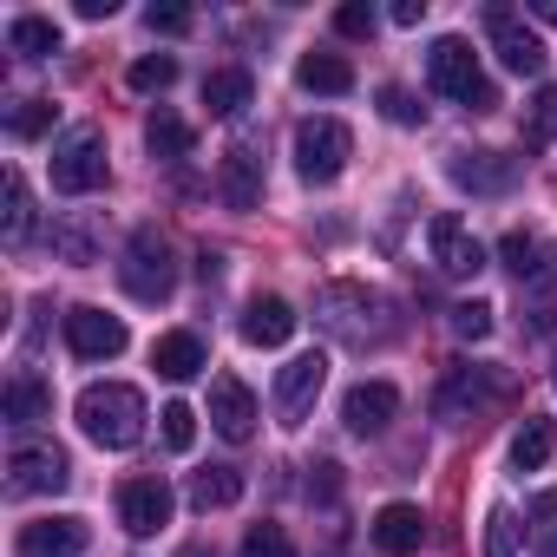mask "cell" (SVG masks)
Wrapping results in <instances>:
<instances>
[{"label":"cell","instance_id":"9","mask_svg":"<svg viewBox=\"0 0 557 557\" xmlns=\"http://www.w3.org/2000/svg\"><path fill=\"white\" fill-rule=\"evenodd\" d=\"M426 249H433V269L453 275V283H472V275L485 269V243H479L459 216H433V223H426Z\"/></svg>","mask_w":557,"mask_h":557},{"label":"cell","instance_id":"26","mask_svg":"<svg viewBox=\"0 0 557 557\" xmlns=\"http://www.w3.org/2000/svg\"><path fill=\"white\" fill-rule=\"evenodd\" d=\"M243 498V472L236 466H203V472H190V505L197 511H223V505H236Z\"/></svg>","mask_w":557,"mask_h":557},{"label":"cell","instance_id":"15","mask_svg":"<svg viewBox=\"0 0 557 557\" xmlns=\"http://www.w3.org/2000/svg\"><path fill=\"white\" fill-rule=\"evenodd\" d=\"M210 426H216L230 446L256 440V394H249L236 374H216V381H210Z\"/></svg>","mask_w":557,"mask_h":557},{"label":"cell","instance_id":"45","mask_svg":"<svg viewBox=\"0 0 557 557\" xmlns=\"http://www.w3.org/2000/svg\"><path fill=\"white\" fill-rule=\"evenodd\" d=\"M197 275H203V283H216V275H223V256H216V249H203V256H197Z\"/></svg>","mask_w":557,"mask_h":557},{"label":"cell","instance_id":"27","mask_svg":"<svg viewBox=\"0 0 557 557\" xmlns=\"http://www.w3.org/2000/svg\"><path fill=\"white\" fill-rule=\"evenodd\" d=\"M8 53H21V60H53V53H60V27H53L47 14H21V21L8 27Z\"/></svg>","mask_w":557,"mask_h":557},{"label":"cell","instance_id":"39","mask_svg":"<svg viewBox=\"0 0 557 557\" xmlns=\"http://www.w3.org/2000/svg\"><path fill=\"white\" fill-rule=\"evenodd\" d=\"M453 335L459 342H485L492 335V302H459L453 309Z\"/></svg>","mask_w":557,"mask_h":557},{"label":"cell","instance_id":"24","mask_svg":"<svg viewBox=\"0 0 557 557\" xmlns=\"http://www.w3.org/2000/svg\"><path fill=\"white\" fill-rule=\"evenodd\" d=\"M8 420H14V426L53 420V387H47L40 374H14V381H8Z\"/></svg>","mask_w":557,"mask_h":557},{"label":"cell","instance_id":"31","mask_svg":"<svg viewBox=\"0 0 557 557\" xmlns=\"http://www.w3.org/2000/svg\"><path fill=\"white\" fill-rule=\"evenodd\" d=\"M524 524H531V550H537V557H557V485H544V492L531 498Z\"/></svg>","mask_w":557,"mask_h":557},{"label":"cell","instance_id":"16","mask_svg":"<svg viewBox=\"0 0 557 557\" xmlns=\"http://www.w3.org/2000/svg\"><path fill=\"white\" fill-rule=\"evenodd\" d=\"M86 544H92L86 518H34V524H21V537H14L21 557H86Z\"/></svg>","mask_w":557,"mask_h":557},{"label":"cell","instance_id":"11","mask_svg":"<svg viewBox=\"0 0 557 557\" xmlns=\"http://www.w3.org/2000/svg\"><path fill=\"white\" fill-rule=\"evenodd\" d=\"M485 27H492V47H498V60H505L511 73H524V79L544 73V40H537L511 8H485Z\"/></svg>","mask_w":557,"mask_h":557},{"label":"cell","instance_id":"47","mask_svg":"<svg viewBox=\"0 0 557 557\" xmlns=\"http://www.w3.org/2000/svg\"><path fill=\"white\" fill-rule=\"evenodd\" d=\"M177 557H216V550H203V544H184V550H177Z\"/></svg>","mask_w":557,"mask_h":557},{"label":"cell","instance_id":"17","mask_svg":"<svg viewBox=\"0 0 557 557\" xmlns=\"http://www.w3.org/2000/svg\"><path fill=\"white\" fill-rule=\"evenodd\" d=\"M119 518L132 537H151L158 524H171V485L164 479H125L119 485Z\"/></svg>","mask_w":557,"mask_h":557},{"label":"cell","instance_id":"37","mask_svg":"<svg viewBox=\"0 0 557 557\" xmlns=\"http://www.w3.org/2000/svg\"><path fill=\"white\" fill-rule=\"evenodd\" d=\"M236 557H296V544H289L283 524H249V537H243Z\"/></svg>","mask_w":557,"mask_h":557},{"label":"cell","instance_id":"48","mask_svg":"<svg viewBox=\"0 0 557 557\" xmlns=\"http://www.w3.org/2000/svg\"><path fill=\"white\" fill-rule=\"evenodd\" d=\"M550 387H557V374H550Z\"/></svg>","mask_w":557,"mask_h":557},{"label":"cell","instance_id":"2","mask_svg":"<svg viewBox=\"0 0 557 557\" xmlns=\"http://www.w3.org/2000/svg\"><path fill=\"white\" fill-rule=\"evenodd\" d=\"M426 79H433V92H446V99L466 106V112H498V86L479 73V53H472L459 34L433 40V53H426Z\"/></svg>","mask_w":557,"mask_h":557},{"label":"cell","instance_id":"40","mask_svg":"<svg viewBox=\"0 0 557 557\" xmlns=\"http://www.w3.org/2000/svg\"><path fill=\"white\" fill-rule=\"evenodd\" d=\"M335 27H342L348 40H374V27H381V14L368 8V0H348V8L335 14Z\"/></svg>","mask_w":557,"mask_h":557},{"label":"cell","instance_id":"41","mask_svg":"<svg viewBox=\"0 0 557 557\" xmlns=\"http://www.w3.org/2000/svg\"><path fill=\"white\" fill-rule=\"evenodd\" d=\"M381 112H387L394 125H420V119H426V106H413V92H400V86L381 92Z\"/></svg>","mask_w":557,"mask_h":557},{"label":"cell","instance_id":"36","mask_svg":"<svg viewBox=\"0 0 557 557\" xmlns=\"http://www.w3.org/2000/svg\"><path fill=\"white\" fill-rule=\"evenodd\" d=\"M485 557H518V518L505 505L485 511Z\"/></svg>","mask_w":557,"mask_h":557},{"label":"cell","instance_id":"10","mask_svg":"<svg viewBox=\"0 0 557 557\" xmlns=\"http://www.w3.org/2000/svg\"><path fill=\"white\" fill-rule=\"evenodd\" d=\"M66 485H73V466H66L60 446H14V459H8V492L40 498V492H66Z\"/></svg>","mask_w":557,"mask_h":557},{"label":"cell","instance_id":"23","mask_svg":"<svg viewBox=\"0 0 557 557\" xmlns=\"http://www.w3.org/2000/svg\"><path fill=\"white\" fill-rule=\"evenodd\" d=\"M249 92H256V79H249L243 66H216V73L203 79V106H210V119H236V112L249 106Z\"/></svg>","mask_w":557,"mask_h":557},{"label":"cell","instance_id":"35","mask_svg":"<svg viewBox=\"0 0 557 557\" xmlns=\"http://www.w3.org/2000/svg\"><path fill=\"white\" fill-rule=\"evenodd\" d=\"M158 433H164L171 453H190V446H197V413H190L184 400H171V407L158 413Z\"/></svg>","mask_w":557,"mask_h":557},{"label":"cell","instance_id":"34","mask_svg":"<svg viewBox=\"0 0 557 557\" xmlns=\"http://www.w3.org/2000/svg\"><path fill=\"white\" fill-rule=\"evenodd\" d=\"M8 132H14V138L53 132V99H14V106H8Z\"/></svg>","mask_w":557,"mask_h":557},{"label":"cell","instance_id":"5","mask_svg":"<svg viewBox=\"0 0 557 557\" xmlns=\"http://www.w3.org/2000/svg\"><path fill=\"white\" fill-rule=\"evenodd\" d=\"M106 132L99 125H73L60 145H53V190L60 197H92L106 184Z\"/></svg>","mask_w":557,"mask_h":557},{"label":"cell","instance_id":"42","mask_svg":"<svg viewBox=\"0 0 557 557\" xmlns=\"http://www.w3.org/2000/svg\"><path fill=\"white\" fill-rule=\"evenodd\" d=\"M151 34H190V8H145Z\"/></svg>","mask_w":557,"mask_h":557},{"label":"cell","instance_id":"14","mask_svg":"<svg viewBox=\"0 0 557 557\" xmlns=\"http://www.w3.org/2000/svg\"><path fill=\"white\" fill-rule=\"evenodd\" d=\"M394 413H400V387H394V381H361V387H348V400H342V420H348V433H361V440L387 433Z\"/></svg>","mask_w":557,"mask_h":557},{"label":"cell","instance_id":"29","mask_svg":"<svg viewBox=\"0 0 557 557\" xmlns=\"http://www.w3.org/2000/svg\"><path fill=\"white\" fill-rule=\"evenodd\" d=\"M0 236L8 243H27L34 236V197H27V177L8 171V210H0Z\"/></svg>","mask_w":557,"mask_h":557},{"label":"cell","instance_id":"8","mask_svg":"<svg viewBox=\"0 0 557 557\" xmlns=\"http://www.w3.org/2000/svg\"><path fill=\"white\" fill-rule=\"evenodd\" d=\"M485 400H498V381H492L485 368H466V361H453V368L440 374L433 413H440L446 426H466V420H479V407H485Z\"/></svg>","mask_w":557,"mask_h":557},{"label":"cell","instance_id":"13","mask_svg":"<svg viewBox=\"0 0 557 557\" xmlns=\"http://www.w3.org/2000/svg\"><path fill=\"white\" fill-rule=\"evenodd\" d=\"M446 177L459 190H472V197H498V190L518 184V158H505V151H453Z\"/></svg>","mask_w":557,"mask_h":557},{"label":"cell","instance_id":"28","mask_svg":"<svg viewBox=\"0 0 557 557\" xmlns=\"http://www.w3.org/2000/svg\"><path fill=\"white\" fill-rule=\"evenodd\" d=\"M550 446H557L550 420H544V413H524V426H518V440H511V466H518V472H544V466H550Z\"/></svg>","mask_w":557,"mask_h":557},{"label":"cell","instance_id":"43","mask_svg":"<svg viewBox=\"0 0 557 557\" xmlns=\"http://www.w3.org/2000/svg\"><path fill=\"white\" fill-rule=\"evenodd\" d=\"M426 21V0H400V8H394V27H420Z\"/></svg>","mask_w":557,"mask_h":557},{"label":"cell","instance_id":"7","mask_svg":"<svg viewBox=\"0 0 557 557\" xmlns=\"http://www.w3.org/2000/svg\"><path fill=\"white\" fill-rule=\"evenodd\" d=\"M322 387H329V355H296V361H283L275 368V420L283 426H302L309 420V407L322 400Z\"/></svg>","mask_w":557,"mask_h":557},{"label":"cell","instance_id":"38","mask_svg":"<svg viewBox=\"0 0 557 557\" xmlns=\"http://www.w3.org/2000/svg\"><path fill=\"white\" fill-rule=\"evenodd\" d=\"M53 256H60V262H92L99 243H92V230H79V223H53Z\"/></svg>","mask_w":557,"mask_h":557},{"label":"cell","instance_id":"12","mask_svg":"<svg viewBox=\"0 0 557 557\" xmlns=\"http://www.w3.org/2000/svg\"><path fill=\"white\" fill-rule=\"evenodd\" d=\"M66 348H73V361H112V355H125V322L106 315V309H73L66 315Z\"/></svg>","mask_w":557,"mask_h":557},{"label":"cell","instance_id":"30","mask_svg":"<svg viewBox=\"0 0 557 557\" xmlns=\"http://www.w3.org/2000/svg\"><path fill=\"white\" fill-rule=\"evenodd\" d=\"M524 145L531 151L557 145V86H537V99L524 106Z\"/></svg>","mask_w":557,"mask_h":557},{"label":"cell","instance_id":"1","mask_svg":"<svg viewBox=\"0 0 557 557\" xmlns=\"http://www.w3.org/2000/svg\"><path fill=\"white\" fill-rule=\"evenodd\" d=\"M73 413H79V433L92 446H106V453H132L145 440V420H151L145 413V394L125 387V381H92Z\"/></svg>","mask_w":557,"mask_h":557},{"label":"cell","instance_id":"19","mask_svg":"<svg viewBox=\"0 0 557 557\" xmlns=\"http://www.w3.org/2000/svg\"><path fill=\"white\" fill-rule=\"evenodd\" d=\"M296 322H302V315H296L283 296H256V302L243 309V322H236V329H243V342H249V348H283V342L296 335Z\"/></svg>","mask_w":557,"mask_h":557},{"label":"cell","instance_id":"33","mask_svg":"<svg viewBox=\"0 0 557 557\" xmlns=\"http://www.w3.org/2000/svg\"><path fill=\"white\" fill-rule=\"evenodd\" d=\"M132 92H164V86H177V60L171 53H145V60H132Z\"/></svg>","mask_w":557,"mask_h":557},{"label":"cell","instance_id":"32","mask_svg":"<svg viewBox=\"0 0 557 557\" xmlns=\"http://www.w3.org/2000/svg\"><path fill=\"white\" fill-rule=\"evenodd\" d=\"M498 262L518 275V283H537V275H544V262H537V243H531L524 230H511V236L498 243Z\"/></svg>","mask_w":557,"mask_h":557},{"label":"cell","instance_id":"4","mask_svg":"<svg viewBox=\"0 0 557 557\" xmlns=\"http://www.w3.org/2000/svg\"><path fill=\"white\" fill-rule=\"evenodd\" d=\"M119 283L132 302H171L177 289V262H171V243L158 230H132L125 243V262H119Z\"/></svg>","mask_w":557,"mask_h":557},{"label":"cell","instance_id":"18","mask_svg":"<svg viewBox=\"0 0 557 557\" xmlns=\"http://www.w3.org/2000/svg\"><path fill=\"white\" fill-rule=\"evenodd\" d=\"M374 544H381L387 557H413V550L426 544V511L407 505V498L381 505V511H374Z\"/></svg>","mask_w":557,"mask_h":557},{"label":"cell","instance_id":"6","mask_svg":"<svg viewBox=\"0 0 557 557\" xmlns=\"http://www.w3.org/2000/svg\"><path fill=\"white\" fill-rule=\"evenodd\" d=\"M355 158V132L342 119H302L296 125V171L309 184H335Z\"/></svg>","mask_w":557,"mask_h":557},{"label":"cell","instance_id":"46","mask_svg":"<svg viewBox=\"0 0 557 557\" xmlns=\"http://www.w3.org/2000/svg\"><path fill=\"white\" fill-rule=\"evenodd\" d=\"M531 21H544V27H550V21H557V0H531Z\"/></svg>","mask_w":557,"mask_h":557},{"label":"cell","instance_id":"21","mask_svg":"<svg viewBox=\"0 0 557 557\" xmlns=\"http://www.w3.org/2000/svg\"><path fill=\"white\" fill-rule=\"evenodd\" d=\"M151 368H158L164 381H197V374H203V342H197L190 329H171V335L151 342Z\"/></svg>","mask_w":557,"mask_h":557},{"label":"cell","instance_id":"20","mask_svg":"<svg viewBox=\"0 0 557 557\" xmlns=\"http://www.w3.org/2000/svg\"><path fill=\"white\" fill-rule=\"evenodd\" d=\"M216 190H223L230 210H256V197H262V158H256V145H230V151H223Z\"/></svg>","mask_w":557,"mask_h":557},{"label":"cell","instance_id":"22","mask_svg":"<svg viewBox=\"0 0 557 557\" xmlns=\"http://www.w3.org/2000/svg\"><path fill=\"white\" fill-rule=\"evenodd\" d=\"M296 86L322 92V99H342V92H355V66L342 53H302L296 60Z\"/></svg>","mask_w":557,"mask_h":557},{"label":"cell","instance_id":"3","mask_svg":"<svg viewBox=\"0 0 557 557\" xmlns=\"http://www.w3.org/2000/svg\"><path fill=\"white\" fill-rule=\"evenodd\" d=\"M387 302L368 289V283H329L322 296H315V322L335 335V342H355V348H368V342H381L387 335V322H374Z\"/></svg>","mask_w":557,"mask_h":557},{"label":"cell","instance_id":"44","mask_svg":"<svg viewBox=\"0 0 557 557\" xmlns=\"http://www.w3.org/2000/svg\"><path fill=\"white\" fill-rule=\"evenodd\" d=\"M79 14H86V21H112V14H119V0H79Z\"/></svg>","mask_w":557,"mask_h":557},{"label":"cell","instance_id":"25","mask_svg":"<svg viewBox=\"0 0 557 557\" xmlns=\"http://www.w3.org/2000/svg\"><path fill=\"white\" fill-rule=\"evenodd\" d=\"M145 145H151V158H164V164H177V158H190V145H197V132L177 119V112H151L145 119Z\"/></svg>","mask_w":557,"mask_h":557}]
</instances>
